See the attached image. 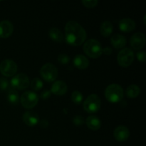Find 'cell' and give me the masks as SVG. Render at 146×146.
<instances>
[{
	"label": "cell",
	"instance_id": "5b68a950",
	"mask_svg": "<svg viewBox=\"0 0 146 146\" xmlns=\"http://www.w3.org/2000/svg\"><path fill=\"white\" fill-rule=\"evenodd\" d=\"M135 59V55L132 49L124 48L119 51L117 56V61L121 66L126 68L130 66Z\"/></svg>",
	"mask_w": 146,
	"mask_h": 146
},
{
	"label": "cell",
	"instance_id": "cb8c5ba5",
	"mask_svg": "<svg viewBox=\"0 0 146 146\" xmlns=\"http://www.w3.org/2000/svg\"><path fill=\"white\" fill-rule=\"evenodd\" d=\"M30 86H31V88H32L34 91H39V90H41L43 87V81H41L39 78H34V79L31 81Z\"/></svg>",
	"mask_w": 146,
	"mask_h": 146
},
{
	"label": "cell",
	"instance_id": "7c38bea8",
	"mask_svg": "<svg viewBox=\"0 0 146 146\" xmlns=\"http://www.w3.org/2000/svg\"><path fill=\"white\" fill-rule=\"evenodd\" d=\"M14 25L8 20L0 21V38H7L12 34Z\"/></svg>",
	"mask_w": 146,
	"mask_h": 146
},
{
	"label": "cell",
	"instance_id": "484cf974",
	"mask_svg": "<svg viewBox=\"0 0 146 146\" xmlns=\"http://www.w3.org/2000/svg\"><path fill=\"white\" fill-rule=\"evenodd\" d=\"M57 60L61 64H68L70 62V57L68 55L64 54H59L57 57Z\"/></svg>",
	"mask_w": 146,
	"mask_h": 146
},
{
	"label": "cell",
	"instance_id": "e0dca14e",
	"mask_svg": "<svg viewBox=\"0 0 146 146\" xmlns=\"http://www.w3.org/2000/svg\"><path fill=\"white\" fill-rule=\"evenodd\" d=\"M87 127L91 131H98L101 127V121L97 116L94 115H89L86 120Z\"/></svg>",
	"mask_w": 146,
	"mask_h": 146
},
{
	"label": "cell",
	"instance_id": "603a6c76",
	"mask_svg": "<svg viewBox=\"0 0 146 146\" xmlns=\"http://www.w3.org/2000/svg\"><path fill=\"white\" fill-rule=\"evenodd\" d=\"M84 96L79 91H74L71 94V100L75 104H80L82 103Z\"/></svg>",
	"mask_w": 146,
	"mask_h": 146
},
{
	"label": "cell",
	"instance_id": "9a60e30c",
	"mask_svg": "<svg viewBox=\"0 0 146 146\" xmlns=\"http://www.w3.org/2000/svg\"><path fill=\"white\" fill-rule=\"evenodd\" d=\"M119 29L123 32H131L133 31L136 27V24L134 20L130 18H123L120 20Z\"/></svg>",
	"mask_w": 146,
	"mask_h": 146
},
{
	"label": "cell",
	"instance_id": "277c9868",
	"mask_svg": "<svg viewBox=\"0 0 146 146\" xmlns=\"http://www.w3.org/2000/svg\"><path fill=\"white\" fill-rule=\"evenodd\" d=\"M84 109L88 113L93 114L98 112L101 106V100L97 94H92L84 101Z\"/></svg>",
	"mask_w": 146,
	"mask_h": 146
},
{
	"label": "cell",
	"instance_id": "d4e9b609",
	"mask_svg": "<svg viewBox=\"0 0 146 146\" xmlns=\"http://www.w3.org/2000/svg\"><path fill=\"white\" fill-rule=\"evenodd\" d=\"M81 3L86 8L92 9L98 5V1H97V0H89V1L88 0H83Z\"/></svg>",
	"mask_w": 146,
	"mask_h": 146
},
{
	"label": "cell",
	"instance_id": "52a82bcc",
	"mask_svg": "<svg viewBox=\"0 0 146 146\" xmlns=\"http://www.w3.org/2000/svg\"><path fill=\"white\" fill-rule=\"evenodd\" d=\"M38 96L34 91H27L21 96V104L26 109H31L37 105L38 102Z\"/></svg>",
	"mask_w": 146,
	"mask_h": 146
},
{
	"label": "cell",
	"instance_id": "83f0119b",
	"mask_svg": "<svg viewBox=\"0 0 146 146\" xmlns=\"http://www.w3.org/2000/svg\"><path fill=\"white\" fill-rule=\"evenodd\" d=\"M73 123L76 126H81L84 123V118L81 115H76L73 119Z\"/></svg>",
	"mask_w": 146,
	"mask_h": 146
},
{
	"label": "cell",
	"instance_id": "5bb4252c",
	"mask_svg": "<svg viewBox=\"0 0 146 146\" xmlns=\"http://www.w3.org/2000/svg\"><path fill=\"white\" fill-rule=\"evenodd\" d=\"M68 91L67 84L63 81H56L51 87V93L56 96H63Z\"/></svg>",
	"mask_w": 146,
	"mask_h": 146
},
{
	"label": "cell",
	"instance_id": "2e32d148",
	"mask_svg": "<svg viewBox=\"0 0 146 146\" xmlns=\"http://www.w3.org/2000/svg\"><path fill=\"white\" fill-rule=\"evenodd\" d=\"M111 43L115 48L121 49V48H123L126 45L127 40L126 38L122 34H115L111 37Z\"/></svg>",
	"mask_w": 146,
	"mask_h": 146
},
{
	"label": "cell",
	"instance_id": "ffe728a7",
	"mask_svg": "<svg viewBox=\"0 0 146 146\" xmlns=\"http://www.w3.org/2000/svg\"><path fill=\"white\" fill-rule=\"evenodd\" d=\"M48 35L51 40L57 43H62L64 41V35L59 29L53 27L49 30Z\"/></svg>",
	"mask_w": 146,
	"mask_h": 146
},
{
	"label": "cell",
	"instance_id": "8992f818",
	"mask_svg": "<svg viewBox=\"0 0 146 146\" xmlns=\"http://www.w3.org/2000/svg\"><path fill=\"white\" fill-rule=\"evenodd\" d=\"M40 74L44 81L47 82H53L58 77V69L54 64L46 63L41 66Z\"/></svg>",
	"mask_w": 146,
	"mask_h": 146
},
{
	"label": "cell",
	"instance_id": "30bf717a",
	"mask_svg": "<svg viewBox=\"0 0 146 146\" xmlns=\"http://www.w3.org/2000/svg\"><path fill=\"white\" fill-rule=\"evenodd\" d=\"M130 44L131 47L135 50H141L145 44V34L142 32L135 33L131 37Z\"/></svg>",
	"mask_w": 146,
	"mask_h": 146
},
{
	"label": "cell",
	"instance_id": "ac0fdd59",
	"mask_svg": "<svg viewBox=\"0 0 146 146\" xmlns=\"http://www.w3.org/2000/svg\"><path fill=\"white\" fill-rule=\"evenodd\" d=\"M74 64L78 69H86L89 66L88 58L82 54H78L74 58Z\"/></svg>",
	"mask_w": 146,
	"mask_h": 146
},
{
	"label": "cell",
	"instance_id": "4316f807",
	"mask_svg": "<svg viewBox=\"0 0 146 146\" xmlns=\"http://www.w3.org/2000/svg\"><path fill=\"white\" fill-rule=\"evenodd\" d=\"M9 88V81L5 78H0V90L1 91H7Z\"/></svg>",
	"mask_w": 146,
	"mask_h": 146
},
{
	"label": "cell",
	"instance_id": "7402d4cb",
	"mask_svg": "<svg viewBox=\"0 0 146 146\" xmlns=\"http://www.w3.org/2000/svg\"><path fill=\"white\" fill-rule=\"evenodd\" d=\"M7 99L9 103L11 104H17L19 100V96L18 92L15 88L10 87L8 89V94H7Z\"/></svg>",
	"mask_w": 146,
	"mask_h": 146
},
{
	"label": "cell",
	"instance_id": "7a4b0ae2",
	"mask_svg": "<svg viewBox=\"0 0 146 146\" xmlns=\"http://www.w3.org/2000/svg\"><path fill=\"white\" fill-rule=\"evenodd\" d=\"M124 91L121 85L112 84L108 85L105 90V97L110 103L116 104L123 98Z\"/></svg>",
	"mask_w": 146,
	"mask_h": 146
},
{
	"label": "cell",
	"instance_id": "f1b7e54d",
	"mask_svg": "<svg viewBox=\"0 0 146 146\" xmlns=\"http://www.w3.org/2000/svg\"><path fill=\"white\" fill-rule=\"evenodd\" d=\"M136 57L138 58V60L141 62L144 63L145 61V58H146V54L145 51H140L137 53Z\"/></svg>",
	"mask_w": 146,
	"mask_h": 146
},
{
	"label": "cell",
	"instance_id": "6da1fadb",
	"mask_svg": "<svg viewBox=\"0 0 146 146\" xmlns=\"http://www.w3.org/2000/svg\"><path fill=\"white\" fill-rule=\"evenodd\" d=\"M87 34L84 27L75 21H69L65 25V38L66 42L73 46H78L84 44Z\"/></svg>",
	"mask_w": 146,
	"mask_h": 146
},
{
	"label": "cell",
	"instance_id": "1f68e13d",
	"mask_svg": "<svg viewBox=\"0 0 146 146\" xmlns=\"http://www.w3.org/2000/svg\"><path fill=\"white\" fill-rule=\"evenodd\" d=\"M48 125H49V123H48V121L46 119L42 120V121L40 122V125H41V128H46L48 126Z\"/></svg>",
	"mask_w": 146,
	"mask_h": 146
},
{
	"label": "cell",
	"instance_id": "d6986e66",
	"mask_svg": "<svg viewBox=\"0 0 146 146\" xmlns=\"http://www.w3.org/2000/svg\"><path fill=\"white\" fill-rule=\"evenodd\" d=\"M113 31V26L110 21H104L101 23L100 27V32L104 37H108L112 34Z\"/></svg>",
	"mask_w": 146,
	"mask_h": 146
},
{
	"label": "cell",
	"instance_id": "4fadbf2b",
	"mask_svg": "<svg viewBox=\"0 0 146 146\" xmlns=\"http://www.w3.org/2000/svg\"><path fill=\"white\" fill-rule=\"evenodd\" d=\"M23 121L28 126H35L39 122V116L34 111H27L23 115Z\"/></svg>",
	"mask_w": 146,
	"mask_h": 146
},
{
	"label": "cell",
	"instance_id": "9c48e42d",
	"mask_svg": "<svg viewBox=\"0 0 146 146\" xmlns=\"http://www.w3.org/2000/svg\"><path fill=\"white\" fill-rule=\"evenodd\" d=\"M0 72L6 77L14 76L17 72V64L13 60H4L0 64Z\"/></svg>",
	"mask_w": 146,
	"mask_h": 146
},
{
	"label": "cell",
	"instance_id": "ba28073f",
	"mask_svg": "<svg viewBox=\"0 0 146 146\" xmlns=\"http://www.w3.org/2000/svg\"><path fill=\"white\" fill-rule=\"evenodd\" d=\"M11 87L19 90H24L28 88L30 84L29 78L27 74L20 73L14 76L11 80Z\"/></svg>",
	"mask_w": 146,
	"mask_h": 146
},
{
	"label": "cell",
	"instance_id": "8fae6325",
	"mask_svg": "<svg viewBox=\"0 0 146 146\" xmlns=\"http://www.w3.org/2000/svg\"><path fill=\"white\" fill-rule=\"evenodd\" d=\"M113 136L116 141H119V142H124L129 138V129L124 125H119L114 130Z\"/></svg>",
	"mask_w": 146,
	"mask_h": 146
},
{
	"label": "cell",
	"instance_id": "f546056e",
	"mask_svg": "<svg viewBox=\"0 0 146 146\" xmlns=\"http://www.w3.org/2000/svg\"><path fill=\"white\" fill-rule=\"evenodd\" d=\"M51 93L49 90H44V91L41 93V98L44 100L48 99V98H50V96H51Z\"/></svg>",
	"mask_w": 146,
	"mask_h": 146
},
{
	"label": "cell",
	"instance_id": "4dcf8cb0",
	"mask_svg": "<svg viewBox=\"0 0 146 146\" xmlns=\"http://www.w3.org/2000/svg\"><path fill=\"white\" fill-rule=\"evenodd\" d=\"M112 49L110 47H105V48H103V54H106V55H111L112 54Z\"/></svg>",
	"mask_w": 146,
	"mask_h": 146
},
{
	"label": "cell",
	"instance_id": "44dd1931",
	"mask_svg": "<svg viewBox=\"0 0 146 146\" xmlns=\"http://www.w3.org/2000/svg\"><path fill=\"white\" fill-rule=\"evenodd\" d=\"M126 96L129 98H135L141 94V88L136 84H131L127 88Z\"/></svg>",
	"mask_w": 146,
	"mask_h": 146
},
{
	"label": "cell",
	"instance_id": "3957f363",
	"mask_svg": "<svg viewBox=\"0 0 146 146\" xmlns=\"http://www.w3.org/2000/svg\"><path fill=\"white\" fill-rule=\"evenodd\" d=\"M83 50L84 53L91 58H97L103 54L101 44L96 39L91 38L84 42Z\"/></svg>",
	"mask_w": 146,
	"mask_h": 146
}]
</instances>
